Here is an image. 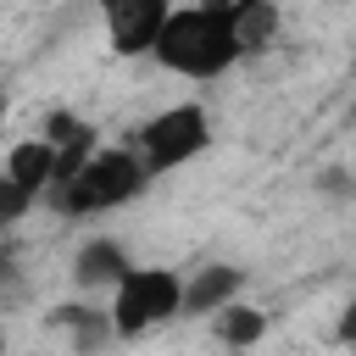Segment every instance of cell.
Here are the masks:
<instances>
[{
  "label": "cell",
  "mask_w": 356,
  "mask_h": 356,
  "mask_svg": "<svg viewBox=\"0 0 356 356\" xmlns=\"http://www.w3.org/2000/svg\"><path fill=\"white\" fill-rule=\"evenodd\" d=\"M239 56H245V44L234 33V17L211 11V6H178L156 39V61L178 78H222Z\"/></svg>",
  "instance_id": "cell-1"
},
{
  "label": "cell",
  "mask_w": 356,
  "mask_h": 356,
  "mask_svg": "<svg viewBox=\"0 0 356 356\" xmlns=\"http://www.w3.org/2000/svg\"><path fill=\"white\" fill-rule=\"evenodd\" d=\"M150 178H156V172L145 167V156H139V150H95V156H89V167H83L72 184H61V189H50V195H44V206H50V211H61V217L117 211V206L139 200Z\"/></svg>",
  "instance_id": "cell-2"
},
{
  "label": "cell",
  "mask_w": 356,
  "mask_h": 356,
  "mask_svg": "<svg viewBox=\"0 0 356 356\" xmlns=\"http://www.w3.org/2000/svg\"><path fill=\"white\" fill-rule=\"evenodd\" d=\"M184 284L172 267H134L117 289H111V334L134 339L161 328L167 317H184Z\"/></svg>",
  "instance_id": "cell-3"
},
{
  "label": "cell",
  "mask_w": 356,
  "mask_h": 356,
  "mask_svg": "<svg viewBox=\"0 0 356 356\" xmlns=\"http://www.w3.org/2000/svg\"><path fill=\"white\" fill-rule=\"evenodd\" d=\"M206 145H211V117H206V106H195V100H178V106L156 111V117L139 128V156H145L150 172H178V167H189Z\"/></svg>",
  "instance_id": "cell-4"
},
{
  "label": "cell",
  "mask_w": 356,
  "mask_h": 356,
  "mask_svg": "<svg viewBox=\"0 0 356 356\" xmlns=\"http://www.w3.org/2000/svg\"><path fill=\"white\" fill-rule=\"evenodd\" d=\"M172 0H100L106 39L117 56H156V39L172 22Z\"/></svg>",
  "instance_id": "cell-5"
},
{
  "label": "cell",
  "mask_w": 356,
  "mask_h": 356,
  "mask_svg": "<svg viewBox=\"0 0 356 356\" xmlns=\"http://www.w3.org/2000/svg\"><path fill=\"white\" fill-rule=\"evenodd\" d=\"M50 178H56V145H50L44 134L17 139V145L6 150V184H11V189L44 200V195H50Z\"/></svg>",
  "instance_id": "cell-6"
},
{
  "label": "cell",
  "mask_w": 356,
  "mask_h": 356,
  "mask_svg": "<svg viewBox=\"0 0 356 356\" xmlns=\"http://www.w3.org/2000/svg\"><path fill=\"white\" fill-rule=\"evenodd\" d=\"M128 273H134V261L122 256L117 239H83L78 256H72V284L89 289V295H95V289H117Z\"/></svg>",
  "instance_id": "cell-7"
},
{
  "label": "cell",
  "mask_w": 356,
  "mask_h": 356,
  "mask_svg": "<svg viewBox=\"0 0 356 356\" xmlns=\"http://www.w3.org/2000/svg\"><path fill=\"white\" fill-rule=\"evenodd\" d=\"M239 267H200L189 284H184V317H217L222 306H234L239 300Z\"/></svg>",
  "instance_id": "cell-8"
},
{
  "label": "cell",
  "mask_w": 356,
  "mask_h": 356,
  "mask_svg": "<svg viewBox=\"0 0 356 356\" xmlns=\"http://www.w3.org/2000/svg\"><path fill=\"white\" fill-rule=\"evenodd\" d=\"M217 339L234 345V350L261 345V339H267V312H256V306H245V300L222 306V312H217Z\"/></svg>",
  "instance_id": "cell-9"
},
{
  "label": "cell",
  "mask_w": 356,
  "mask_h": 356,
  "mask_svg": "<svg viewBox=\"0 0 356 356\" xmlns=\"http://www.w3.org/2000/svg\"><path fill=\"white\" fill-rule=\"evenodd\" d=\"M228 17H234V33H239L245 56H250V50H261V44L278 33V6H273V0H239Z\"/></svg>",
  "instance_id": "cell-10"
},
{
  "label": "cell",
  "mask_w": 356,
  "mask_h": 356,
  "mask_svg": "<svg viewBox=\"0 0 356 356\" xmlns=\"http://www.w3.org/2000/svg\"><path fill=\"white\" fill-rule=\"evenodd\" d=\"M50 323L56 328H72V339L89 350V345H100V334L111 328V312H83V306H56L50 312Z\"/></svg>",
  "instance_id": "cell-11"
},
{
  "label": "cell",
  "mask_w": 356,
  "mask_h": 356,
  "mask_svg": "<svg viewBox=\"0 0 356 356\" xmlns=\"http://www.w3.org/2000/svg\"><path fill=\"white\" fill-rule=\"evenodd\" d=\"M83 134H89V122H78L72 111H50V117H44V139H50V145H72V139H83Z\"/></svg>",
  "instance_id": "cell-12"
},
{
  "label": "cell",
  "mask_w": 356,
  "mask_h": 356,
  "mask_svg": "<svg viewBox=\"0 0 356 356\" xmlns=\"http://www.w3.org/2000/svg\"><path fill=\"white\" fill-rule=\"evenodd\" d=\"M28 206H33V195H22V189H11V184L0 178V222H22Z\"/></svg>",
  "instance_id": "cell-13"
},
{
  "label": "cell",
  "mask_w": 356,
  "mask_h": 356,
  "mask_svg": "<svg viewBox=\"0 0 356 356\" xmlns=\"http://www.w3.org/2000/svg\"><path fill=\"white\" fill-rule=\"evenodd\" d=\"M334 334H339V345H350V350H356V295L345 300V312H339V328H334Z\"/></svg>",
  "instance_id": "cell-14"
},
{
  "label": "cell",
  "mask_w": 356,
  "mask_h": 356,
  "mask_svg": "<svg viewBox=\"0 0 356 356\" xmlns=\"http://www.w3.org/2000/svg\"><path fill=\"white\" fill-rule=\"evenodd\" d=\"M350 122H356V100H350Z\"/></svg>",
  "instance_id": "cell-15"
}]
</instances>
